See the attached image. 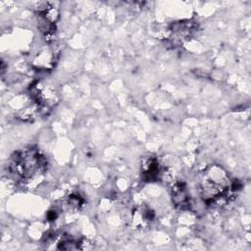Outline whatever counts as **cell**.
Returning a JSON list of instances; mask_svg holds the SVG:
<instances>
[{
    "label": "cell",
    "mask_w": 251,
    "mask_h": 251,
    "mask_svg": "<svg viewBox=\"0 0 251 251\" xmlns=\"http://www.w3.org/2000/svg\"><path fill=\"white\" fill-rule=\"evenodd\" d=\"M237 190L233 180L220 166L213 165L207 168L200 179V193L207 205H220L222 201H228Z\"/></svg>",
    "instance_id": "1"
},
{
    "label": "cell",
    "mask_w": 251,
    "mask_h": 251,
    "mask_svg": "<svg viewBox=\"0 0 251 251\" xmlns=\"http://www.w3.org/2000/svg\"><path fill=\"white\" fill-rule=\"evenodd\" d=\"M48 162L39 150L29 147L18 151L12 157L9 170L20 180H28L47 170Z\"/></svg>",
    "instance_id": "2"
},
{
    "label": "cell",
    "mask_w": 251,
    "mask_h": 251,
    "mask_svg": "<svg viewBox=\"0 0 251 251\" xmlns=\"http://www.w3.org/2000/svg\"><path fill=\"white\" fill-rule=\"evenodd\" d=\"M162 166L154 156L144 157L141 161V173L143 178L147 181H153L161 178Z\"/></svg>",
    "instance_id": "3"
},
{
    "label": "cell",
    "mask_w": 251,
    "mask_h": 251,
    "mask_svg": "<svg viewBox=\"0 0 251 251\" xmlns=\"http://www.w3.org/2000/svg\"><path fill=\"white\" fill-rule=\"evenodd\" d=\"M172 200L179 210H186L190 206V198L186 186L182 181L175 180L172 185Z\"/></svg>",
    "instance_id": "4"
},
{
    "label": "cell",
    "mask_w": 251,
    "mask_h": 251,
    "mask_svg": "<svg viewBox=\"0 0 251 251\" xmlns=\"http://www.w3.org/2000/svg\"><path fill=\"white\" fill-rule=\"evenodd\" d=\"M67 204L73 209H79L80 206L83 204V199L78 194H72L68 197Z\"/></svg>",
    "instance_id": "5"
}]
</instances>
